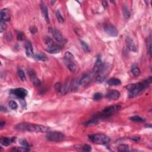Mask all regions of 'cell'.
<instances>
[{"instance_id": "1", "label": "cell", "mask_w": 152, "mask_h": 152, "mask_svg": "<svg viewBox=\"0 0 152 152\" xmlns=\"http://www.w3.org/2000/svg\"><path fill=\"white\" fill-rule=\"evenodd\" d=\"M15 129L22 131L31 132H45L49 131V128L41 125L30 123H20L15 126Z\"/></svg>"}, {"instance_id": "2", "label": "cell", "mask_w": 152, "mask_h": 152, "mask_svg": "<svg viewBox=\"0 0 152 152\" xmlns=\"http://www.w3.org/2000/svg\"><path fill=\"white\" fill-rule=\"evenodd\" d=\"M147 84L145 82H140L132 85H128L127 89L129 90V97L132 98L138 96L140 93L146 89Z\"/></svg>"}, {"instance_id": "3", "label": "cell", "mask_w": 152, "mask_h": 152, "mask_svg": "<svg viewBox=\"0 0 152 152\" xmlns=\"http://www.w3.org/2000/svg\"><path fill=\"white\" fill-rule=\"evenodd\" d=\"M111 69H112V65L109 63H105L104 64H102L100 68L97 72V76H96V80L97 82L100 83L103 82L107 77Z\"/></svg>"}, {"instance_id": "4", "label": "cell", "mask_w": 152, "mask_h": 152, "mask_svg": "<svg viewBox=\"0 0 152 152\" xmlns=\"http://www.w3.org/2000/svg\"><path fill=\"white\" fill-rule=\"evenodd\" d=\"M89 139L93 143L99 144H106L111 141L109 137L102 134H96L89 136Z\"/></svg>"}, {"instance_id": "5", "label": "cell", "mask_w": 152, "mask_h": 152, "mask_svg": "<svg viewBox=\"0 0 152 152\" xmlns=\"http://www.w3.org/2000/svg\"><path fill=\"white\" fill-rule=\"evenodd\" d=\"M48 140L51 141H61L65 139V135L59 131H48L46 135Z\"/></svg>"}, {"instance_id": "6", "label": "cell", "mask_w": 152, "mask_h": 152, "mask_svg": "<svg viewBox=\"0 0 152 152\" xmlns=\"http://www.w3.org/2000/svg\"><path fill=\"white\" fill-rule=\"evenodd\" d=\"M103 29L110 36L116 37L118 34V31L117 28L111 24H105L103 25Z\"/></svg>"}, {"instance_id": "7", "label": "cell", "mask_w": 152, "mask_h": 152, "mask_svg": "<svg viewBox=\"0 0 152 152\" xmlns=\"http://www.w3.org/2000/svg\"><path fill=\"white\" fill-rule=\"evenodd\" d=\"M121 106L119 105H112V106H108V107L106 108L105 109L103 110V112H102L101 115L103 117H109L110 115L112 114L113 112H115L116 111H118L121 109Z\"/></svg>"}, {"instance_id": "8", "label": "cell", "mask_w": 152, "mask_h": 152, "mask_svg": "<svg viewBox=\"0 0 152 152\" xmlns=\"http://www.w3.org/2000/svg\"><path fill=\"white\" fill-rule=\"evenodd\" d=\"M10 93L13 95H14L16 97L20 99H24L28 94L27 90L23 88H17L11 90Z\"/></svg>"}, {"instance_id": "9", "label": "cell", "mask_w": 152, "mask_h": 152, "mask_svg": "<svg viewBox=\"0 0 152 152\" xmlns=\"http://www.w3.org/2000/svg\"><path fill=\"white\" fill-rule=\"evenodd\" d=\"M51 33L53 35L54 38L57 40L58 42L62 43L65 42V39H64V37L62 36V34L57 29H51Z\"/></svg>"}, {"instance_id": "10", "label": "cell", "mask_w": 152, "mask_h": 152, "mask_svg": "<svg viewBox=\"0 0 152 152\" xmlns=\"http://www.w3.org/2000/svg\"><path fill=\"white\" fill-rule=\"evenodd\" d=\"M106 97L111 100H117L120 97V93L117 90H111L108 91L106 94Z\"/></svg>"}, {"instance_id": "11", "label": "cell", "mask_w": 152, "mask_h": 152, "mask_svg": "<svg viewBox=\"0 0 152 152\" xmlns=\"http://www.w3.org/2000/svg\"><path fill=\"white\" fill-rule=\"evenodd\" d=\"M0 17H1V21L2 22H8L10 20V13L9 10L7 8L2 9L0 11Z\"/></svg>"}, {"instance_id": "12", "label": "cell", "mask_w": 152, "mask_h": 152, "mask_svg": "<svg viewBox=\"0 0 152 152\" xmlns=\"http://www.w3.org/2000/svg\"><path fill=\"white\" fill-rule=\"evenodd\" d=\"M40 9H41L43 17L45 18V21H46L47 23H50V20H49L48 9L47 6H46V4L43 2H41V4H40Z\"/></svg>"}, {"instance_id": "13", "label": "cell", "mask_w": 152, "mask_h": 152, "mask_svg": "<svg viewBox=\"0 0 152 152\" xmlns=\"http://www.w3.org/2000/svg\"><path fill=\"white\" fill-rule=\"evenodd\" d=\"M26 54L27 57H33L34 55L32 45L30 41H26L25 45Z\"/></svg>"}, {"instance_id": "14", "label": "cell", "mask_w": 152, "mask_h": 152, "mask_svg": "<svg viewBox=\"0 0 152 152\" xmlns=\"http://www.w3.org/2000/svg\"><path fill=\"white\" fill-rule=\"evenodd\" d=\"M125 41L126 43H127V45L129 50L134 52H136L137 51V48L136 45H135L133 40H132L130 37H126Z\"/></svg>"}, {"instance_id": "15", "label": "cell", "mask_w": 152, "mask_h": 152, "mask_svg": "<svg viewBox=\"0 0 152 152\" xmlns=\"http://www.w3.org/2000/svg\"><path fill=\"white\" fill-rule=\"evenodd\" d=\"M61 50V47L57 45H54L51 46H49L45 49V51L49 54H57Z\"/></svg>"}, {"instance_id": "16", "label": "cell", "mask_w": 152, "mask_h": 152, "mask_svg": "<svg viewBox=\"0 0 152 152\" xmlns=\"http://www.w3.org/2000/svg\"><path fill=\"white\" fill-rule=\"evenodd\" d=\"M64 63H65L66 67L68 68L70 71L74 72L76 71L77 68V65L74 62V60H64Z\"/></svg>"}, {"instance_id": "17", "label": "cell", "mask_w": 152, "mask_h": 152, "mask_svg": "<svg viewBox=\"0 0 152 152\" xmlns=\"http://www.w3.org/2000/svg\"><path fill=\"white\" fill-rule=\"evenodd\" d=\"M29 74L30 78L31 80L32 81L33 83L35 86H39L40 85V82L39 79L37 77L36 74L33 70H30L29 72Z\"/></svg>"}, {"instance_id": "18", "label": "cell", "mask_w": 152, "mask_h": 152, "mask_svg": "<svg viewBox=\"0 0 152 152\" xmlns=\"http://www.w3.org/2000/svg\"><path fill=\"white\" fill-rule=\"evenodd\" d=\"M16 138L12 137V138H8V137H2L0 140V142L2 145L4 146H8L11 143H13L14 141H15Z\"/></svg>"}, {"instance_id": "19", "label": "cell", "mask_w": 152, "mask_h": 152, "mask_svg": "<svg viewBox=\"0 0 152 152\" xmlns=\"http://www.w3.org/2000/svg\"><path fill=\"white\" fill-rule=\"evenodd\" d=\"M91 76L90 74H86L85 76H83L82 79L80 80L79 81V85L82 86L87 85L90 82V80H91Z\"/></svg>"}, {"instance_id": "20", "label": "cell", "mask_w": 152, "mask_h": 152, "mask_svg": "<svg viewBox=\"0 0 152 152\" xmlns=\"http://www.w3.org/2000/svg\"><path fill=\"white\" fill-rule=\"evenodd\" d=\"M102 65V62L101 58H100V57L99 56L97 57V60H96V61L95 62V64H94V67H93V72H94V73H97Z\"/></svg>"}, {"instance_id": "21", "label": "cell", "mask_w": 152, "mask_h": 152, "mask_svg": "<svg viewBox=\"0 0 152 152\" xmlns=\"http://www.w3.org/2000/svg\"><path fill=\"white\" fill-rule=\"evenodd\" d=\"M33 58L34 59H35L37 61H45L48 60L47 57H46V55L43 54H36L35 55H33Z\"/></svg>"}, {"instance_id": "22", "label": "cell", "mask_w": 152, "mask_h": 152, "mask_svg": "<svg viewBox=\"0 0 152 152\" xmlns=\"http://www.w3.org/2000/svg\"><path fill=\"white\" fill-rule=\"evenodd\" d=\"M107 83L109 86H118L121 85V81H120V80L118 79H116V78H111V79H110L108 81Z\"/></svg>"}, {"instance_id": "23", "label": "cell", "mask_w": 152, "mask_h": 152, "mask_svg": "<svg viewBox=\"0 0 152 152\" xmlns=\"http://www.w3.org/2000/svg\"><path fill=\"white\" fill-rule=\"evenodd\" d=\"M122 13L123 16H124L125 19H128L130 17V12L129 11L128 7L125 4H123L122 5Z\"/></svg>"}, {"instance_id": "24", "label": "cell", "mask_w": 152, "mask_h": 152, "mask_svg": "<svg viewBox=\"0 0 152 152\" xmlns=\"http://www.w3.org/2000/svg\"><path fill=\"white\" fill-rule=\"evenodd\" d=\"M131 72L132 74L135 77L139 76L140 74V68L137 66H132L131 68Z\"/></svg>"}, {"instance_id": "25", "label": "cell", "mask_w": 152, "mask_h": 152, "mask_svg": "<svg viewBox=\"0 0 152 152\" xmlns=\"http://www.w3.org/2000/svg\"><path fill=\"white\" fill-rule=\"evenodd\" d=\"M80 43L81 45H82L83 49V51H85V52H86V53H89L90 52V49L89 46L85 42L83 41V40H80Z\"/></svg>"}, {"instance_id": "26", "label": "cell", "mask_w": 152, "mask_h": 152, "mask_svg": "<svg viewBox=\"0 0 152 152\" xmlns=\"http://www.w3.org/2000/svg\"><path fill=\"white\" fill-rule=\"evenodd\" d=\"M44 42L45 45H47V47H49V46H52V45H55V43H54V41L52 40V39L48 36L45 37Z\"/></svg>"}, {"instance_id": "27", "label": "cell", "mask_w": 152, "mask_h": 152, "mask_svg": "<svg viewBox=\"0 0 152 152\" xmlns=\"http://www.w3.org/2000/svg\"><path fill=\"white\" fill-rule=\"evenodd\" d=\"M17 74L19 76L20 79L22 80V82H25L26 80V77L24 71L21 69H18L17 70Z\"/></svg>"}, {"instance_id": "28", "label": "cell", "mask_w": 152, "mask_h": 152, "mask_svg": "<svg viewBox=\"0 0 152 152\" xmlns=\"http://www.w3.org/2000/svg\"><path fill=\"white\" fill-rule=\"evenodd\" d=\"M69 88H70V83H69V82L66 83L65 85L62 86V88H61L60 92H61V94H65V93H67V91H68Z\"/></svg>"}, {"instance_id": "29", "label": "cell", "mask_w": 152, "mask_h": 152, "mask_svg": "<svg viewBox=\"0 0 152 152\" xmlns=\"http://www.w3.org/2000/svg\"><path fill=\"white\" fill-rule=\"evenodd\" d=\"M118 150L120 152H128L129 151V146L127 144H120L118 147Z\"/></svg>"}, {"instance_id": "30", "label": "cell", "mask_w": 152, "mask_h": 152, "mask_svg": "<svg viewBox=\"0 0 152 152\" xmlns=\"http://www.w3.org/2000/svg\"><path fill=\"white\" fill-rule=\"evenodd\" d=\"M99 121L97 119H92V120H89V121L86 122L85 123V125L86 126H90V125H96L98 124Z\"/></svg>"}, {"instance_id": "31", "label": "cell", "mask_w": 152, "mask_h": 152, "mask_svg": "<svg viewBox=\"0 0 152 152\" xmlns=\"http://www.w3.org/2000/svg\"><path fill=\"white\" fill-rule=\"evenodd\" d=\"M29 149L28 148H26L25 147H14V148H13V149H12V151H14V152H27L29 151Z\"/></svg>"}, {"instance_id": "32", "label": "cell", "mask_w": 152, "mask_h": 152, "mask_svg": "<svg viewBox=\"0 0 152 152\" xmlns=\"http://www.w3.org/2000/svg\"><path fill=\"white\" fill-rule=\"evenodd\" d=\"M130 120L134 122H142L144 121V120H143L142 118L137 115L131 117Z\"/></svg>"}, {"instance_id": "33", "label": "cell", "mask_w": 152, "mask_h": 152, "mask_svg": "<svg viewBox=\"0 0 152 152\" xmlns=\"http://www.w3.org/2000/svg\"><path fill=\"white\" fill-rule=\"evenodd\" d=\"M74 55L73 54L71 53L70 52H66L65 54H64V60H74Z\"/></svg>"}, {"instance_id": "34", "label": "cell", "mask_w": 152, "mask_h": 152, "mask_svg": "<svg viewBox=\"0 0 152 152\" xmlns=\"http://www.w3.org/2000/svg\"><path fill=\"white\" fill-rule=\"evenodd\" d=\"M19 143H20L22 146H23V147H26V148H28L29 149V143L25 139L19 140Z\"/></svg>"}, {"instance_id": "35", "label": "cell", "mask_w": 152, "mask_h": 152, "mask_svg": "<svg viewBox=\"0 0 152 152\" xmlns=\"http://www.w3.org/2000/svg\"><path fill=\"white\" fill-rule=\"evenodd\" d=\"M7 29V25H6L5 23L4 22H2V21H1V22H0V31H1V33L5 31Z\"/></svg>"}, {"instance_id": "36", "label": "cell", "mask_w": 152, "mask_h": 152, "mask_svg": "<svg viewBox=\"0 0 152 152\" xmlns=\"http://www.w3.org/2000/svg\"><path fill=\"white\" fill-rule=\"evenodd\" d=\"M56 17L57 18V20H58V22H59L60 23H62L64 22V18L62 17V16H61V13L59 11H57L56 12Z\"/></svg>"}, {"instance_id": "37", "label": "cell", "mask_w": 152, "mask_h": 152, "mask_svg": "<svg viewBox=\"0 0 152 152\" xmlns=\"http://www.w3.org/2000/svg\"><path fill=\"white\" fill-rule=\"evenodd\" d=\"M9 106H10V108H11V109H16L18 107V105L17 103H16V102L14 101V100H11V101H10L9 102Z\"/></svg>"}, {"instance_id": "38", "label": "cell", "mask_w": 152, "mask_h": 152, "mask_svg": "<svg viewBox=\"0 0 152 152\" xmlns=\"http://www.w3.org/2000/svg\"><path fill=\"white\" fill-rule=\"evenodd\" d=\"M147 54H148L149 57H151V54H152L151 38L149 39V45L147 46Z\"/></svg>"}, {"instance_id": "39", "label": "cell", "mask_w": 152, "mask_h": 152, "mask_svg": "<svg viewBox=\"0 0 152 152\" xmlns=\"http://www.w3.org/2000/svg\"><path fill=\"white\" fill-rule=\"evenodd\" d=\"M102 97H103V95L100 93H96L93 95V99L96 100H100L102 98Z\"/></svg>"}, {"instance_id": "40", "label": "cell", "mask_w": 152, "mask_h": 152, "mask_svg": "<svg viewBox=\"0 0 152 152\" xmlns=\"http://www.w3.org/2000/svg\"><path fill=\"white\" fill-rule=\"evenodd\" d=\"M82 149L83 151L90 152L91 150V147L88 144H86V145H84L82 147Z\"/></svg>"}, {"instance_id": "41", "label": "cell", "mask_w": 152, "mask_h": 152, "mask_svg": "<svg viewBox=\"0 0 152 152\" xmlns=\"http://www.w3.org/2000/svg\"><path fill=\"white\" fill-rule=\"evenodd\" d=\"M62 85H61V83H57L55 84V90H57V91L58 92H60L61 91V88H62Z\"/></svg>"}, {"instance_id": "42", "label": "cell", "mask_w": 152, "mask_h": 152, "mask_svg": "<svg viewBox=\"0 0 152 152\" xmlns=\"http://www.w3.org/2000/svg\"><path fill=\"white\" fill-rule=\"evenodd\" d=\"M30 32L32 34H34L37 31V29L35 26H31V28H30Z\"/></svg>"}, {"instance_id": "43", "label": "cell", "mask_w": 152, "mask_h": 152, "mask_svg": "<svg viewBox=\"0 0 152 152\" xmlns=\"http://www.w3.org/2000/svg\"><path fill=\"white\" fill-rule=\"evenodd\" d=\"M17 39L18 40H23V33L22 32H19L17 34Z\"/></svg>"}, {"instance_id": "44", "label": "cell", "mask_w": 152, "mask_h": 152, "mask_svg": "<svg viewBox=\"0 0 152 152\" xmlns=\"http://www.w3.org/2000/svg\"><path fill=\"white\" fill-rule=\"evenodd\" d=\"M102 5H103V7H104L105 8H106L108 7V2L107 1H103L102 2Z\"/></svg>"}, {"instance_id": "45", "label": "cell", "mask_w": 152, "mask_h": 152, "mask_svg": "<svg viewBox=\"0 0 152 152\" xmlns=\"http://www.w3.org/2000/svg\"><path fill=\"white\" fill-rule=\"evenodd\" d=\"M130 138L132 140L135 141H138L140 140V137H132V138Z\"/></svg>"}, {"instance_id": "46", "label": "cell", "mask_w": 152, "mask_h": 152, "mask_svg": "<svg viewBox=\"0 0 152 152\" xmlns=\"http://www.w3.org/2000/svg\"><path fill=\"white\" fill-rule=\"evenodd\" d=\"M5 122H1V123H0V127H2L4 125H5Z\"/></svg>"}, {"instance_id": "47", "label": "cell", "mask_w": 152, "mask_h": 152, "mask_svg": "<svg viewBox=\"0 0 152 152\" xmlns=\"http://www.w3.org/2000/svg\"><path fill=\"white\" fill-rule=\"evenodd\" d=\"M5 109H6L5 108L3 107V106H1V111H5Z\"/></svg>"}]
</instances>
